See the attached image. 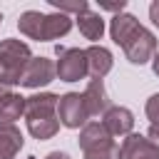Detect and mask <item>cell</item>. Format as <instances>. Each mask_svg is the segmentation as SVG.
<instances>
[{"mask_svg": "<svg viewBox=\"0 0 159 159\" xmlns=\"http://www.w3.org/2000/svg\"><path fill=\"white\" fill-rule=\"evenodd\" d=\"M50 5L57 10V12H62V15H67V12H84V10H89V2L87 0H80V2H60V0H50Z\"/></svg>", "mask_w": 159, "mask_h": 159, "instance_id": "cell-16", "label": "cell"}, {"mask_svg": "<svg viewBox=\"0 0 159 159\" xmlns=\"http://www.w3.org/2000/svg\"><path fill=\"white\" fill-rule=\"evenodd\" d=\"M149 17H152V22L159 27V0H154V2L149 5Z\"/></svg>", "mask_w": 159, "mask_h": 159, "instance_id": "cell-18", "label": "cell"}, {"mask_svg": "<svg viewBox=\"0 0 159 159\" xmlns=\"http://www.w3.org/2000/svg\"><path fill=\"white\" fill-rule=\"evenodd\" d=\"M22 144H25L22 132L12 122H0V159H15Z\"/></svg>", "mask_w": 159, "mask_h": 159, "instance_id": "cell-13", "label": "cell"}, {"mask_svg": "<svg viewBox=\"0 0 159 159\" xmlns=\"http://www.w3.org/2000/svg\"><path fill=\"white\" fill-rule=\"evenodd\" d=\"M57 117H60V124L70 127V129H80L89 122V109H87V102L80 92H67L60 97V104H57Z\"/></svg>", "mask_w": 159, "mask_h": 159, "instance_id": "cell-7", "label": "cell"}, {"mask_svg": "<svg viewBox=\"0 0 159 159\" xmlns=\"http://www.w3.org/2000/svg\"><path fill=\"white\" fill-rule=\"evenodd\" d=\"M57 104H60V94H52V92H37V94L27 97L25 122H27V132L35 139L45 142V139H52L60 132Z\"/></svg>", "mask_w": 159, "mask_h": 159, "instance_id": "cell-2", "label": "cell"}, {"mask_svg": "<svg viewBox=\"0 0 159 159\" xmlns=\"http://www.w3.org/2000/svg\"><path fill=\"white\" fill-rule=\"evenodd\" d=\"M25 102L27 97L15 94V92H2L0 94V122H15L20 119V114H25Z\"/></svg>", "mask_w": 159, "mask_h": 159, "instance_id": "cell-14", "label": "cell"}, {"mask_svg": "<svg viewBox=\"0 0 159 159\" xmlns=\"http://www.w3.org/2000/svg\"><path fill=\"white\" fill-rule=\"evenodd\" d=\"M17 27H20V32L27 35L30 40L47 42V40H57V37L67 35V32L72 30V17H70V15H62V12L45 15V12H40V10H27V12L20 15Z\"/></svg>", "mask_w": 159, "mask_h": 159, "instance_id": "cell-3", "label": "cell"}, {"mask_svg": "<svg viewBox=\"0 0 159 159\" xmlns=\"http://www.w3.org/2000/svg\"><path fill=\"white\" fill-rule=\"evenodd\" d=\"M0 22H2V12H0Z\"/></svg>", "mask_w": 159, "mask_h": 159, "instance_id": "cell-23", "label": "cell"}, {"mask_svg": "<svg viewBox=\"0 0 159 159\" xmlns=\"http://www.w3.org/2000/svg\"><path fill=\"white\" fill-rule=\"evenodd\" d=\"M119 159H159V147L142 134H127L119 147Z\"/></svg>", "mask_w": 159, "mask_h": 159, "instance_id": "cell-9", "label": "cell"}, {"mask_svg": "<svg viewBox=\"0 0 159 159\" xmlns=\"http://www.w3.org/2000/svg\"><path fill=\"white\" fill-rule=\"evenodd\" d=\"M152 70H154V75L159 77V52L154 55V60H152Z\"/></svg>", "mask_w": 159, "mask_h": 159, "instance_id": "cell-21", "label": "cell"}, {"mask_svg": "<svg viewBox=\"0 0 159 159\" xmlns=\"http://www.w3.org/2000/svg\"><path fill=\"white\" fill-rule=\"evenodd\" d=\"M84 55H87V72H89L92 80H102V77L112 70V65H114L112 52H109L107 47H102V45H92V47H87Z\"/></svg>", "mask_w": 159, "mask_h": 159, "instance_id": "cell-12", "label": "cell"}, {"mask_svg": "<svg viewBox=\"0 0 159 159\" xmlns=\"http://www.w3.org/2000/svg\"><path fill=\"white\" fill-rule=\"evenodd\" d=\"M30 60H32V52L22 40H15V37L2 40L0 42V82L5 87L20 84Z\"/></svg>", "mask_w": 159, "mask_h": 159, "instance_id": "cell-4", "label": "cell"}, {"mask_svg": "<svg viewBox=\"0 0 159 159\" xmlns=\"http://www.w3.org/2000/svg\"><path fill=\"white\" fill-rule=\"evenodd\" d=\"M45 159H70V154H65V152H50Z\"/></svg>", "mask_w": 159, "mask_h": 159, "instance_id": "cell-20", "label": "cell"}, {"mask_svg": "<svg viewBox=\"0 0 159 159\" xmlns=\"http://www.w3.org/2000/svg\"><path fill=\"white\" fill-rule=\"evenodd\" d=\"M27 159H35V157H27Z\"/></svg>", "mask_w": 159, "mask_h": 159, "instance_id": "cell-24", "label": "cell"}, {"mask_svg": "<svg viewBox=\"0 0 159 159\" xmlns=\"http://www.w3.org/2000/svg\"><path fill=\"white\" fill-rule=\"evenodd\" d=\"M147 117L152 124H159V94H152L147 99Z\"/></svg>", "mask_w": 159, "mask_h": 159, "instance_id": "cell-17", "label": "cell"}, {"mask_svg": "<svg viewBox=\"0 0 159 159\" xmlns=\"http://www.w3.org/2000/svg\"><path fill=\"white\" fill-rule=\"evenodd\" d=\"M147 137L159 147V124H152V127H149V132H147Z\"/></svg>", "mask_w": 159, "mask_h": 159, "instance_id": "cell-19", "label": "cell"}, {"mask_svg": "<svg viewBox=\"0 0 159 159\" xmlns=\"http://www.w3.org/2000/svg\"><path fill=\"white\" fill-rule=\"evenodd\" d=\"M82 97H84V102H87V109H89V117H104L107 114V109L112 107V102H109V94H107V89H104V82L102 80H89L87 82V89L82 92Z\"/></svg>", "mask_w": 159, "mask_h": 159, "instance_id": "cell-10", "label": "cell"}, {"mask_svg": "<svg viewBox=\"0 0 159 159\" xmlns=\"http://www.w3.org/2000/svg\"><path fill=\"white\" fill-rule=\"evenodd\" d=\"M77 27H80V32L87 37V40H102V35H104V20H102V15L99 12H92V10H84V12H80L77 17Z\"/></svg>", "mask_w": 159, "mask_h": 159, "instance_id": "cell-15", "label": "cell"}, {"mask_svg": "<svg viewBox=\"0 0 159 159\" xmlns=\"http://www.w3.org/2000/svg\"><path fill=\"white\" fill-rule=\"evenodd\" d=\"M109 35L112 40L124 50L127 60L132 65H147L157 55V37L149 32L134 15L119 12L109 20Z\"/></svg>", "mask_w": 159, "mask_h": 159, "instance_id": "cell-1", "label": "cell"}, {"mask_svg": "<svg viewBox=\"0 0 159 159\" xmlns=\"http://www.w3.org/2000/svg\"><path fill=\"white\" fill-rule=\"evenodd\" d=\"M2 92H7V87H5L2 82H0V94H2Z\"/></svg>", "mask_w": 159, "mask_h": 159, "instance_id": "cell-22", "label": "cell"}, {"mask_svg": "<svg viewBox=\"0 0 159 159\" xmlns=\"http://www.w3.org/2000/svg\"><path fill=\"white\" fill-rule=\"evenodd\" d=\"M77 142L84 159H119V147L102 122H87Z\"/></svg>", "mask_w": 159, "mask_h": 159, "instance_id": "cell-5", "label": "cell"}, {"mask_svg": "<svg viewBox=\"0 0 159 159\" xmlns=\"http://www.w3.org/2000/svg\"><path fill=\"white\" fill-rule=\"evenodd\" d=\"M102 124L107 127V132L112 137H127V134H132L134 114L127 107H109L107 114L102 117Z\"/></svg>", "mask_w": 159, "mask_h": 159, "instance_id": "cell-11", "label": "cell"}, {"mask_svg": "<svg viewBox=\"0 0 159 159\" xmlns=\"http://www.w3.org/2000/svg\"><path fill=\"white\" fill-rule=\"evenodd\" d=\"M55 77H57V65L52 60H47V57H32L30 65H27V70H25V75H22V80H20V84L30 87V89H37V87L50 84Z\"/></svg>", "mask_w": 159, "mask_h": 159, "instance_id": "cell-8", "label": "cell"}, {"mask_svg": "<svg viewBox=\"0 0 159 159\" xmlns=\"http://www.w3.org/2000/svg\"><path fill=\"white\" fill-rule=\"evenodd\" d=\"M87 72V55L80 47H60L57 45V77L62 82H77Z\"/></svg>", "mask_w": 159, "mask_h": 159, "instance_id": "cell-6", "label": "cell"}]
</instances>
